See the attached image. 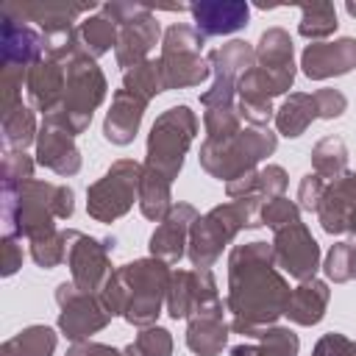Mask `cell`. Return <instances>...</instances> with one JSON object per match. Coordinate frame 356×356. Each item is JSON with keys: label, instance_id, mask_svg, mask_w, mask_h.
Returning <instances> with one entry per match:
<instances>
[{"label": "cell", "instance_id": "cell-1", "mask_svg": "<svg viewBox=\"0 0 356 356\" xmlns=\"http://www.w3.org/2000/svg\"><path fill=\"white\" fill-rule=\"evenodd\" d=\"M292 286L275 267L273 245L253 239L234 245L228 253V295L225 309L231 314V331L250 337L256 328L275 325L286 314Z\"/></svg>", "mask_w": 356, "mask_h": 356}, {"label": "cell", "instance_id": "cell-2", "mask_svg": "<svg viewBox=\"0 0 356 356\" xmlns=\"http://www.w3.org/2000/svg\"><path fill=\"white\" fill-rule=\"evenodd\" d=\"M170 278V264L153 256L134 259L111 273V278L100 289V300L114 317H122L128 325L147 328L156 325L161 309L167 306Z\"/></svg>", "mask_w": 356, "mask_h": 356}, {"label": "cell", "instance_id": "cell-3", "mask_svg": "<svg viewBox=\"0 0 356 356\" xmlns=\"http://www.w3.org/2000/svg\"><path fill=\"white\" fill-rule=\"evenodd\" d=\"M6 234L17 239H39L58 231L56 220H70L75 211V192L67 184L25 181L19 186H0Z\"/></svg>", "mask_w": 356, "mask_h": 356}, {"label": "cell", "instance_id": "cell-4", "mask_svg": "<svg viewBox=\"0 0 356 356\" xmlns=\"http://www.w3.org/2000/svg\"><path fill=\"white\" fill-rule=\"evenodd\" d=\"M261 203H264L261 197H242V200L220 203V206L209 209L206 214H200L192 225L189 248H186V259L192 261V267L211 270L214 261L236 239L239 231L259 228L261 225V220H259Z\"/></svg>", "mask_w": 356, "mask_h": 356}, {"label": "cell", "instance_id": "cell-5", "mask_svg": "<svg viewBox=\"0 0 356 356\" xmlns=\"http://www.w3.org/2000/svg\"><path fill=\"white\" fill-rule=\"evenodd\" d=\"M44 58V36L31 22L0 11V117L22 103V83Z\"/></svg>", "mask_w": 356, "mask_h": 356}, {"label": "cell", "instance_id": "cell-6", "mask_svg": "<svg viewBox=\"0 0 356 356\" xmlns=\"http://www.w3.org/2000/svg\"><path fill=\"white\" fill-rule=\"evenodd\" d=\"M106 92H108V81H106L103 70L97 67V58H92L86 50H78L67 61L64 100L44 120H50V122L61 125L64 131H70L72 136H78V134H83L89 128L95 111L106 100Z\"/></svg>", "mask_w": 356, "mask_h": 356}, {"label": "cell", "instance_id": "cell-7", "mask_svg": "<svg viewBox=\"0 0 356 356\" xmlns=\"http://www.w3.org/2000/svg\"><path fill=\"white\" fill-rule=\"evenodd\" d=\"M275 147H278V134L267 128H242L228 139H203L197 161L211 178L228 184L256 170V164L273 156Z\"/></svg>", "mask_w": 356, "mask_h": 356}, {"label": "cell", "instance_id": "cell-8", "mask_svg": "<svg viewBox=\"0 0 356 356\" xmlns=\"http://www.w3.org/2000/svg\"><path fill=\"white\" fill-rule=\"evenodd\" d=\"M197 114L189 106H170L161 111L147 134V147H145V167L161 172L164 178L175 181L184 159L197 136Z\"/></svg>", "mask_w": 356, "mask_h": 356}, {"label": "cell", "instance_id": "cell-9", "mask_svg": "<svg viewBox=\"0 0 356 356\" xmlns=\"http://www.w3.org/2000/svg\"><path fill=\"white\" fill-rule=\"evenodd\" d=\"M100 11L111 22L120 25V36H117V47H114L117 67H122V72H125V70L147 61L150 50L161 39V25H159L153 8L145 3L111 0V3H103Z\"/></svg>", "mask_w": 356, "mask_h": 356}, {"label": "cell", "instance_id": "cell-10", "mask_svg": "<svg viewBox=\"0 0 356 356\" xmlns=\"http://www.w3.org/2000/svg\"><path fill=\"white\" fill-rule=\"evenodd\" d=\"M145 164L136 159H117L95 184L86 189V214L95 222H114L139 203Z\"/></svg>", "mask_w": 356, "mask_h": 356}, {"label": "cell", "instance_id": "cell-11", "mask_svg": "<svg viewBox=\"0 0 356 356\" xmlns=\"http://www.w3.org/2000/svg\"><path fill=\"white\" fill-rule=\"evenodd\" d=\"M203 42L206 39L197 33V28L186 25V22H175L164 31L159 61H161V70H164L167 92L170 89L200 86L211 75L209 61L200 56Z\"/></svg>", "mask_w": 356, "mask_h": 356}, {"label": "cell", "instance_id": "cell-12", "mask_svg": "<svg viewBox=\"0 0 356 356\" xmlns=\"http://www.w3.org/2000/svg\"><path fill=\"white\" fill-rule=\"evenodd\" d=\"M209 67H211V86L206 92H200V106L203 108H228L236 106V86L239 78L256 67V47L245 39H231L222 47L211 50L206 56Z\"/></svg>", "mask_w": 356, "mask_h": 356}, {"label": "cell", "instance_id": "cell-13", "mask_svg": "<svg viewBox=\"0 0 356 356\" xmlns=\"http://www.w3.org/2000/svg\"><path fill=\"white\" fill-rule=\"evenodd\" d=\"M56 303H58V331L70 342H83L92 334L103 331L111 323V312L100 300V295L81 292L72 281H61L56 286Z\"/></svg>", "mask_w": 356, "mask_h": 356}, {"label": "cell", "instance_id": "cell-14", "mask_svg": "<svg viewBox=\"0 0 356 356\" xmlns=\"http://www.w3.org/2000/svg\"><path fill=\"white\" fill-rule=\"evenodd\" d=\"M117 248L114 236H89L83 231L75 234L70 253H67V267H70V281L81 289V292H92L100 295V289L106 286V281L111 278V253Z\"/></svg>", "mask_w": 356, "mask_h": 356}, {"label": "cell", "instance_id": "cell-15", "mask_svg": "<svg viewBox=\"0 0 356 356\" xmlns=\"http://www.w3.org/2000/svg\"><path fill=\"white\" fill-rule=\"evenodd\" d=\"M270 245H273L275 267L284 275L295 278L298 284L309 281V278H317V270L323 267L320 264V245L312 236V231L306 228V222L298 220L286 228H278Z\"/></svg>", "mask_w": 356, "mask_h": 356}, {"label": "cell", "instance_id": "cell-16", "mask_svg": "<svg viewBox=\"0 0 356 356\" xmlns=\"http://www.w3.org/2000/svg\"><path fill=\"white\" fill-rule=\"evenodd\" d=\"M220 300L217 278L211 270H172L170 292H167V314L172 320H189L197 309Z\"/></svg>", "mask_w": 356, "mask_h": 356}, {"label": "cell", "instance_id": "cell-17", "mask_svg": "<svg viewBox=\"0 0 356 356\" xmlns=\"http://www.w3.org/2000/svg\"><path fill=\"white\" fill-rule=\"evenodd\" d=\"M256 67L267 75V81L278 95H286L295 83V44L284 28H267L256 42Z\"/></svg>", "mask_w": 356, "mask_h": 356}, {"label": "cell", "instance_id": "cell-18", "mask_svg": "<svg viewBox=\"0 0 356 356\" xmlns=\"http://www.w3.org/2000/svg\"><path fill=\"white\" fill-rule=\"evenodd\" d=\"M197 217L200 214L192 203H175L170 209V214L153 228V234L147 239L150 256L164 261V264H178L186 256L189 234H192V225H195Z\"/></svg>", "mask_w": 356, "mask_h": 356}, {"label": "cell", "instance_id": "cell-19", "mask_svg": "<svg viewBox=\"0 0 356 356\" xmlns=\"http://www.w3.org/2000/svg\"><path fill=\"white\" fill-rule=\"evenodd\" d=\"M300 70L309 81H328L356 70V39L342 36L334 42H309L300 53Z\"/></svg>", "mask_w": 356, "mask_h": 356}, {"label": "cell", "instance_id": "cell-20", "mask_svg": "<svg viewBox=\"0 0 356 356\" xmlns=\"http://www.w3.org/2000/svg\"><path fill=\"white\" fill-rule=\"evenodd\" d=\"M97 8L95 0L89 3H64V0H44V3H6L0 11L22 19V22H36L42 36L70 31L75 28V19Z\"/></svg>", "mask_w": 356, "mask_h": 356}, {"label": "cell", "instance_id": "cell-21", "mask_svg": "<svg viewBox=\"0 0 356 356\" xmlns=\"http://www.w3.org/2000/svg\"><path fill=\"white\" fill-rule=\"evenodd\" d=\"M36 164L61 175V178L78 175L83 159H81V150L75 145V136L70 131H64L61 125L42 120V128L36 136Z\"/></svg>", "mask_w": 356, "mask_h": 356}, {"label": "cell", "instance_id": "cell-22", "mask_svg": "<svg viewBox=\"0 0 356 356\" xmlns=\"http://www.w3.org/2000/svg\"><path fill=\"white\" fill-rule=\"evenodd\" d=\"M225 303L214 300L203 309H197L186 320V348L195 356H220L228 345L231 323H225Z\"/></svg>", "mask_w": 356, "mask_h": 356}, {"label": "cell", "instance_id": "cell-23", "mask_svg": "<svg viewBox=\"0 0 356 356\" xmlns=\"http://www.w3.org/2000/svg\"><path fill=\"white\" fill-rule=\"evenodd\" d=\"M189 14L197 33L209 39L242 31L250 19V6L245 0H200L189 6Z\"/></svg>", "mask_w": 356, "mask_h": 356}, {"label": "cell", "instance_id": "cell-24", "mask_svg": "<svg viewBox=\"0 0 356 356\" xmlns=\"http://www.w3.org/2000/svg\"><path fill=\"white\" fill-rule=\"evenodd\" d=\"M64 89H67V61H56V58L44 56L36 67H31V72L25 78L28 106L33 111H42L44 117L61 106Z\"/></svg>", "mask_w": 356, "mask_h": 356}, {"label": "cell", "instance_id": "cell-25", "mask_svg": "<svg viewBox=\"0 0 356 356\" xmlns=\"http://www.w3.org/2000/svg\"><path fill=\"white\" fill-rule=\"evenodd\" d=\"M273 97L275 89L267 81V75L259 67H250L236 86V111L242 122H248V128H267L270 120H275Z\"/></svg>", "mask_w": 356, "mask_h": 356}, {"label": "cell", "instance_id": "cell-26", "mask_svg": "<svg viewBox=\"0 0 356 356\" xmlns=\"http://www.w3.org/2000/svg\"><path fill=\"white\" fill-rule=\"evenodd\" d=\"M145 108H147V100H142L139 95H134L128 89H117L111 95V106H108L106 120H103L106 142H111L117 147L131 145L136 139V134H139Z\"/></svg>", "mask_w": 356, "mask_h": 356}, {"label": "cell", "instance_id": "cell-27", "mask_svg": "<svg viewBox=\"0 0 356 356\" xmlns=\"http://www.w3.org/2000/svg\"><path fill=\"white\" fill-rule=\"evenodd\" d=\"M356 211V170L342 175L339 181L328 184L323 203L317 209L320 228L325 234H345L350 228V217Z\"/></svg>", "mask_w": 356, "mask_h": 356}, {"label": "cell", "instance_id": "cell-28", "mask_svg": "<svg viewBox=\"0 0 356 356\" xmlns=\"http://www.w3.org/2000/svg\"><path fill=\"white\" fill-rule=\"evenodd\" d=\"M328 300H331L328 281H323V278L300 281V284L292 289V295H289L286 317H289V323H295V325L312 328V325H317V323L325 317Z\"/></svg>", "mask_w": 356, "mask_h": 356}, {"label": "cell", "instance_id": "cell-29", "mask_svg": "<svg viewBox=\"0 0 356 356\" xmlns=\"http://www.w3.org/2000/svg\"><path fill=\"white\" fill-rule=\"evenodd\" d=\"M248 339H253V342L234 345L231 356H298V350H300L298 334L286 325L256 328Z\"/></svg>", "mask_w": 356, "mask_h": 356}, {"label": "cell", "instance_id": "cell-30", "mask_svg": "<svg viewBox=\"0 0 356 356\" xmlns=\"http://www.w3.org/2000/svg\"><path fill=\"white\" fill-rule=\"evenodd\" d=\"M314 120H320L314 95H306V92H289L284 103L275 108V131L286 139H298Z\"/></svg>", "mask_w": 356, "mask_h": 356}, {"label": "cell", "instance_id": "cell-31", "mask_svg": "<svg viewBox=\"0 0 356 356\" xmlns=\"http://www.w3.org/2000/svg\"><path fill=\"white\" fill-rule=\"evenodd\" d=\"M172 181L164 178L161 172L145 167L142 170V184H139V211L142 217L153 220V222H161L170 209H172Z\"/></svg>", "mask_w": 356, "mask_h": 356}, {"label": "cell", "instance_id": "cell-32", "mask_svg": "<svg viewBox=\"0 0 356 356\" xmlns=\"http://www.w3.org/2000/svg\"><path fill=\"white\" fill-rule=\"evenodd\" d=\"M58 334L50 325H25L0 345V356H53Z\"/></svg>", "mask_w": 356, "mask_h": 356}, {"label": "cell", "instance_id": "cell-33", "mask_svg": "<svg viewBox=\"0 0 356 356\" xmlns=\"http://www.w3.org/2000/svg\"><path fill=\"white\" fill-rule=\"evenodd\" d=\"M312 172H317L325 184L348 175V145L342 136H323L312 147Z\"/></svg>", "mask_w": 356, "mask_h": 356}, {"label": "cell", "instance_id": "cell-34", "mask_svg": "<svg viewBox=\"0 0 356 356\" xmlns=\"http://www.w3.org/2000/svg\"><path fill=\"white\" fill-rule=\"evenodd\" d=\"M3 147L6 150H25L36 145L39 125H36V111L25 103H19L14 111L3 114Z\"/></svg>", "mask_w": 356, "mask_h": 356}, {"label": "cell", "instance_id": "cell-35", "mask_svg": "<svg viewBox=\"0 0 356 356\" xmlns=\"http://www.w3.org/2000/svg\"><path fill=\"white\" fill-rule=\"evenodd\" d=\"M78 33H81V44L92 58L106 56L111 47H117V36H120V25L111 22L103 11L100 14H89L86 19L78 22Z\"/></svg>", "mask_w": 356, "mask_h": 356}, {"label": "cell", "instance_id": "cell-36", "mask_svg": "<svg viewBox=\"0 0 356 356\" xmlns=\"http://www.w3.org/2000/svg\"><path fill=\"white\" fill-rule=\"evenodd\" d=\"M298 33L309 42H325L337 31V6L334 3H300Z\"/></svg>", "mask_w": 356, "mask_h": 356}, {"label": "cell", "instance_id": "cell-37", "mask_svg": "<svg viewBox=\"0 0 356 356\" xmlns=\"http://www.w3.org/2000/svg\"><path fill=\"white\" fill-rule=\"evenodd\" d=\"M122 89L139 95L142 100H153L156 95L167 92V83H164V70H161V61L159 58H147L131 70L122 72Z\"/></svg>", "mask_w": 356, "mask_h": 356}, {"label": "cell", "instance_id": "cell-38", "mask_svg": "<svg viewBox=\"0 0 356 356\" xmlns=\"http://www.w3.org/2000/svg\"><path fill=\"white\" fill-rule=\"evenodd\" d=\"M75 234H78L75 228H67V231H53V234H44V236L28 242L33 264L42 267V270H53V267L64 264V261H67V253H70V245H72V239H75Z\"/></svg>", "mask_w": 356, "mask_h": 356}, {"label": "cell", "instance_id": "cell-39", "mask_svg": "<svg viewBox=\"0 0 356 356\" xmlns=\"http://www.w3.org/2000/svg\"><path fill=\"white\" fill-rule=\"evenodd\" d=\"M323 273L334 284H348L356 278V245L353 242H337L325 253Z\"/></svg>", "mask_w": 356, "mask_h": 356}, {"label": "cell", "instance_id": "cell-40", "mask_svg": "<svg viewBox=\"0 0 356 356\" xmlns=\"http://www.w3.org/2000/svg\"><path fill=\"white\" fill-rule=\"evenodd\" d=\"M203 128H206V139H228V136L242 131V117H239L236 106L206 108L203 111Z\"/></svg>", "mask_w": 356, "mask_h": 356}, {"label": "cell", "instance_id": "cell-41", "mask_svg": "<svg viewBox=\"0 0 356 356\" xmlns=\"http://www.w3.org/2000/svg\"><path fill=\"white\" fill-rule=\"evenodd\" d=\"M36 159H31L25 150H6L3 167H0V186H19L25 181H33Z\"/></svg>", "mask_w": 356, "mask_h": 356}, {"label": "cell", "instance_id": "cell-42", "mask_svg": "<svg viewBox=\"0 0 356 356\" xmlns=\"http://www.w3.org/2000/svg\"><path fill=\"white\" fill-rule=\"evenodd\" d=\"M259 220H261V225L278 231V228H286V225L300 220V206L295 200H289L286 195H281V197H273V200L261 203Z\"/></svg>", "mask_w": 356, "mask_h": 356}, {"label": "cell", "instance_id": "cell-43", "mask_svg": "<svg viewBox=\"0 0 356 356\" xmlns=\"http://www.w3.org/2000/svg\"><path fill=\"white\" fill-rule=\"evenodd\" d=\"M134 345L145 353V356H172V334L161 325H147L139 328Z\"/></svg>", "mask_w": 356, "mask_h": 356}, {"label": "cell", "instance_id": "cell-44", "mask_svg": "<svg viewBox=\"0 0 356 356\" xmlns=\"http://www.w3.org/2000/svg\"><path fill=\"white\" fill-rule=\"evenodd\" d=\"M325 189H328V184H325L317 172H306V175L300 178V184H298V200H295V203L300 206V211H314V214H317Z\"/></svg>", "mask_w": 356, "mask_h": 356}, {"label": "cell", "instance_id": "cell-45", "mask_svg": "<svg viewBox=\"0 0 356 356\" xmlns=\"http://www.w3.org/2000/svg\"><path fill=\"white\" fill-rule=\"evenodd\" d=\"M286 184H289V175L281 164H267L259 170V192L264 203L273 197H281L286 192Z\"/></svg>", "mask_w": 356, "mask_h": 356}, {"label": "cell", "instance_id": "cell-46", "mask_svg": "<svg viewBox=\"0 0 356 356\" xmlns=\"http://www.w3.org/2000/svg\"><path fill=\"white\" fill-rule=\"evenodd\" d=\"M314 106H317V117L320 120H337L348 111V97L334 89V86H325V89H317L314 92Z\"/></svg>", "mask_w": 356, "mask_h": 356}, {"label": "cell", "instance_id": "cell-47", "mask_svg": "<svg viewBox=\"0 0 356 356\" xmlns=\"http://www.w3.org/2000/svg\"><path fill=\"white\" fill-rule=\"evenodd\" d=\"M312 356H356V339L339 331H328L314 342Z\"/></svg>", "mask_w": 356, "mask_h": 356}, {"label": "cell", "instance_id": "cell-48", "mask_svg": "<svg viewBox=\"0 0 356 356\" xmlns=\"http://www.w3.org/2000/svg\"><path fill=\"white\" fill-rule=\"evenodd\" d=\"M0 256H3V275L6 278H11L19 267H22V259H25V253H22V245H19V239L17 236H11V234H6L3 239H0Z\"/></svg>", "mask_w": 356, "mask_h": 356}, {"label": "cell", "instance_id": "cell-49", "mask_svg": "<svg viewBox=\"0 0 356 356\" xmlns=\"http://www.w3.org/2000/svg\"><path fill=\"white\" fill-rule=\"evenodd\" d=\"M225 195H228L231 200L261 197V192H259V170H250V172H245V175L228 181V184H225Z\"/></svg>", "mask_w": 356, "mask_h": 356}, {"label": "cell", "instance_id": "cell-50", "mask_svg": "<svg viewBox=\"0 0 356 356\" xmlns=\"http://www.w3.org/2000/svg\"><path fill=\"white\" fill-rule=\"evenodd\" d=\"M64 356H122V350H117L111 345H103V342L83 339V342H72Z\"/></svg>", "mask_w": 356, "mask_h": 356}, {"label": "cell", "instance_id": "cell-51", "mask_svg": "<svg viewBox=\"0 0 356 356\" xmlns=\"http://www.w3.org/2000/svg\"><path fill=\"white\" fill-rule=\"evenodd\" d=\"M122 356H145V353L131 342V345H125V348H122Z\"/></svg>", "mask_w": 356, "mask_h": 356}, {"label": "cell", "instance_id": "cell-52", "mask_svg": "<svg viewBox=\"0 0 356 356\" xmlns=\"http://www.w3.org/2000/svg\"><path fill=\"white\" fill-rule=\"evenodd\" d=\"M345 11H348L350 17H356V0H348V3H345Z\"/></svg>", "mask_w": 356, "mask_h": 356}, {"label": "cell", "instance_id": "cell-53", "mask_svg": "<svg viewBox=\"0 0 356 356\" xmlns=\"http://www.w3.org/2000/svg\"><path fill=\"white\" fill-rule=\"evenodd\" d=\"M350 234H353V242H356V211H353V217H350V228H348Z\"/></svg>", "mask_w": 356, "mask_h": 356}, {"label": "cell", "instance_id": "cell-54", "mask_svg": "<svg viewBox=\"0 0 356 356\" xmlns=\"http://www.w3.org/2000/svg\"><path fill=\"white\" fill-rule=\"evenodd\" d=\"M353 245H356V242H353Z\"/></svg>", "mask_w": 356, "mask_h": 356}]
</instances>
